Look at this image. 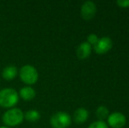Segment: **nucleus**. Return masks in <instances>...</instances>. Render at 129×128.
<instances>
[{
	"label": "nucleus",
	"instance_id": "obj_1",
	"mask_svg": "<svg viewBox=\"0 0 129 128\" xmlns=\"http://www.w3.org/2000/svg\"><path fill=\"white\" fill-rule=\"evenodd\" d=\"M19 99V93L12 88H5L0 91V106L4 108H13Z\"/></svg>",
	"mask_w": 129,
	"mask_h": 128
},
{
	"label": "nucleus",
	"instance_id": "obj_2",
	"mask_svg": "<svg viewBox=\"0 0 129 128\" xmlns=\"http://www.w3.org/2000/svg\"><path fill=\"white\" fill-rule=\"evenodd\" d=\"M24 120V112L19 108H11L3 115V122L7 127L17 126Z\"/></svg>",
	"mask_w": 129,
	"mask_h": 128
},
{
	"label": "nucleus",
	"instance_id": "obj_3",
	"mask_svg": "<svg viewBox=\"0 0 129 128\" xmlns=\"http://www.w3.org/2000/svg\"><path fill=\"white\" fill-rule=\"evenodd\" d=\"M19 78L24 83L27 85L34 84L38 81L39 78V74L38 71L34 66L32 65H24L19 70Z\"/></svg>",
	"mask_w": 129,
	"mask_h": 128
},
{
	"label": "nucleus",
	"instance_id": "obj_4",
	"mask_svg": "<svg viewBox=\"0 0 129 128\" xmlns=\"http://www.w3.org/2000/svg\"><path fill=\"white\" fill-rule=\"evenodd\" d=\"M71 124V117L65 111H57L50 118V125L53 128H68Z\"/></svg>",
	"mask_w": 129,
	"mask_h": 128
},
{
	"label": "nucleus",
	"instance_id": "obj_5",
	"mask_svg": "<svg viewBox=\"0 0 129 128\" xmlns=\"http://www.w3.org/2000/svg\"><path fill=\"white\" fill-rule=\"evenodd\" d=\"M107 119V125L112 128H122L126 123V118L123 113L115 111L109 114Z\"/></svg>",
	"mask_w": 129,
	"mask_h": 128
},
{
	"label": "nucleus",
	"instance_id": "obj_6",
	"mask_svg": "<svg viewBox=\"0 0 129 128\" xmlns=\"http://www.w3.org/2000/svg\"><path fill=\"white\" fill-rule=\"evenodd\" d=\"M97 12V6H96L95 3L92 1H86L81 6V17L83 18L84 20H90L92 19L96 15Z\"/></svg>",
	"mask_w": 129,
	"mask_h": 128
},
{
	"label": "nucleus",
	"instance_id": "obj_7",
	"mask_svg": "<svg viewBox=\"0 0 129 128\" xmlns=\"http://www.w3.org/2000/svg\"><path fill=\"white\" fill-rule=\"evenodd\" d=\"M112 48V40L109 37H102L93 46L94 52L99 55H103L109 52Z\"/></svg>",
	"mask_w": 129,
	"mask_h": 128
},
{
	"label": "nucleus",
	"instance_id": "obj_8",
	"mask_svg": "<svg viewBox=\"0 0 129 128\" xmlns=\"http://www.w3.org/2000/svg\"><path fill=\"white\" fill-rule=\"evenodd\" d=\"M91 46L89 44L87 41L82 42L77 48V55L80 60H83L86 59L90 56V53H91Z\"/></svg>",
	"mask_w": 129,
	"mask_h": 128
},
{
	"label": "nucleus",
	"instance_id": "obj_9",
	"mask_svg": "<svg viewBox=\"0 0 129 128\" xmlns=\"http://www.w3.org/2000/svg\"><path fill=\"white\" fill-rule=\"evenodd\" d=\"M19 96L25 101H31L35 97L36 91L31 86H25L20 89L19 92Z\"/></svg>",
	"mask_w": 129,
	"mask_h": 128
},
{
	"label": "nucleus",
	"instance_id": "obj_10",
	"mask_svg": "<svg viewBox=\"0 0 129 128\" xmlns=\"http://www.w3.org/2000/svg\"><path fill=\"white\" fill-rule=\"evenodd\" d=\"M89 117V111L85 108H78L75 111L73 114V118L76 123L83 124L87 121Z\"/></svg>",
	"mask_w": 129,
	"mask_h": 128
},
{
	"label": "nucleus",
	"instance_id": "obj_11",
	"mask_svg": "<svg viewBox=\"0 0 129 128\" xmlns=\"http://www.w3.org/2000/svg\"><path fill=\"white\" fill-rule=\"evenodd\" d=\"M18 68L17 67L13 65H9L6 66L2 71V76L5 80L6 81H12L18 75Z\"/></svg>",
	"mask_w": 129,
	"mask_h": 128
},
{
	"label": "nucleus",
	"instance_id": "obj_12",
	"mask_svg": "<svg viewBox=\"0 0 129 128\" xmlns=\"http://www.w3.org/2000/svg\"><path fill=\"white\" fill-rule=\"evenodd\" d=\"M24 118L29 122H36L41 118V113L36 110H29L24 113Z\"/></svg>",
	"mask_w": 129,
	"mask_h": 128
},
{
	"label": "nucleus",
	"instance_id": "obj_13",
	"mask_svg": "<svg viewBox=\"0 0 129 128\" xmlns=\"http://www.w3.org/2000/svg\"><path fill=\"white\" fill-rule=\"evenodd\" d=\"M96 115H97L98 118L101 121H104V119H106L109 116V110L106 106L100 105L97 108L96 111Z\"/></svg>",
	"mask_w": 129,
	"mask_h": 128
},
{
	"label": "nucleus",
	"instance_id": "obj_14",
	"mask_svg": "<svg viewBox=\"0 0 129 128\" xmlns=\"http://www.w3.org/2000/svg\"><path fill=\"white\" fill-rule=\"evenodd\" d=\"M88 128H109V126L105 121L98 120V121H95L90 124Z\"/></svg>",
	"mask_w": 129,
	"mask_h": 128
},
{
	"label": "nucleus",
	"instance_id": "obj_15",
	"mask_svg": "<svg viewBox=\"0 0 129 128\" xmlns=\"http://www.w3.org/2000/svg\"><path fill=\"white\" fill-rule=\"evenodd\" d=\"M98 40H99V38L94 33L89 34V36L87 37V42H88L90 46H94V45L98 42Z\"/></svg>",
	"mask_w": 129,
	"mask_h": 128
},
{
	"label": "nucleus",
	"instance_id": "obj_16",
	"mask_svg": "<svg viewBox=\"0 0 129 128\" xmlns=\"http://www.w3.org/2000/svg\"><path fill=\"white\" fill-rule=\"evenodd\" d=\"M116 4L121 8H127L129 6V0H119L116 2Z\"/></svg>",
	"mask_w": 129,
	"mask_h": 128
},
{
	"label": "nucleus",
	"instance_id": "obj_17",
	"mask_svg": "<svg viewBox=\"0 0 129 128\" xmlns=\"http://www.w3.org/2000/svg\"><path fill=\"white\" fill-rule=\"evenodd\" d=\"M0 128H10V127H7V126H0Z\"/></svg>",
	"mask_w": 129,
	"mask_h": 128
}]
</instances>
